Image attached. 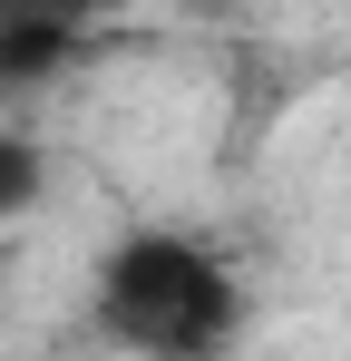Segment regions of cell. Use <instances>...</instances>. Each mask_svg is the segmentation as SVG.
<instances>
[{
    "mask_svg": "<svg viewBox=\"0 0 351 361\" xmlns=\"http://www.w3.org/2000/svg\"><path fill=\"white\" fill-rule=\"evenodd\" d=\"M39 185H49V157H39V137L0 127V225H20V215L39 205Z\"/></svg>",
    "mask_w": 351,
    "mask_h": 361,
    "instance_id": "obj_3",
    "label": "cell"
},
{
    "mask_svg": "<svg viewBox=\"0 0 351 361\" xmlns=\"http://www.w3.org/2000/svg\"><path fill=\"white\" fill-rule=\"evenodd\" d=\"M78 20H39V10H10L0 20V98L10 88H39V78H58V68L78 59Z\"/></svg>",
    "mask_w": 351,
    "mask_h": 361,
    "instance_id": "obj_2",
    "label": "cell"
},
{
    "mask_svg": "<svg viewBox=\"0 0 351 361\" xmlns=\"http://www.w3.org/2000/svg\"><path fill=\"white\" fill-rule=\"evenodd\" d=\"M98 312L147 352H205L234 322V274L195 235H127L98 274Z\"/></svg>",
    "mask_w": 351,
    "mask_h": 361,
    "instance_id": "obj_1",
    "label": "cell"
},
{
    "mask_svg": "<svg viewBox=\"0 0 351 361\" xmlns=\"http://www.w3.org/2000/svg\"><path fill=\"white\" fill-rule=\"evenodd\" d=\"M10 10H39V20H78V30H88V20H108L117 0H0V20H10Z\"/></svg>",
    "mask_w": 351,
    "mask_h": 361,
    "instance_id": "obj_4",
    "label": "cell"
}]
</instances>
